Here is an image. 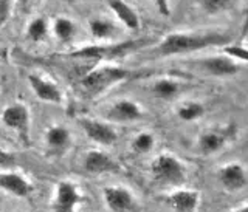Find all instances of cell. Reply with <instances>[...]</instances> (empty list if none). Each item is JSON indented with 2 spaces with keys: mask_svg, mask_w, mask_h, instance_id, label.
<instances>
[{
  "mask_svg": "<svg viewBox=\"0 0 248 212\" xmlns=\"http://www.w3.org/2000/svg\"><path fill=\"white\" fill-rule=\"evenodd\" d=\"M231 36L219 31H191V33H170L158 45V54L174 56V54L192 53L208 46L228 45Z\"/></svg>",
  "mask_w": 248,
  "mask_h": 212,
  "instance_id": "obj_1",
  "label": "cell"
},
{
  "mask_svg": "<svg viewBox=\"0 0 248 212\" xmlns=\"http://www.w3.org/2000/svg\"><path fill=\"white\" fill-rule=\"evenodd\" d=\"M152 39L147 37H140V39H132V41L126 42H116L112 45H89L82 46L72 51L68 56L72 58H81V59H101V61H110L116 58H123L126 54L143 48L146 45H151Z\"/></svg>",
  "mask_w": 248,
  "mask_h": 212,
  "instance_id": "obj_2",
  "label": "cell"
},
{
  "mask_svg": "<svg viewBox=\"0 0 248 212\" xmlns=\"http://www.w3.org/2000/svg\"><path fill=\"white\" fill-rule=\"evenodd\" d=\"M132 72L121 67H112V65H106V67H99L96 70L90 72L87 76L82 79V87L85 91L92 96H96L99 93H103L112 85L118 84L121 81H126L127 77H130Z\"/></svg>",
  "mask_w": 248,
  "mask_h": 212,
  "instance_id": "obj_3",
  "label": "cell"
},
{
  "mask_svg": "<svg viewBox=\"0 0 248 212\" xmlns=\"http://www.w3.org/2000/svg\"><path fill=\"white\" fill-rule=\"evenodd\" d=\"M155 182L161 184L178 186L185 183L186 174L183 164L172 155H160L151 166Z\"/></svg>",
  "mask_w": 248,
  "mask_h": 212,
  "instance_id": "obj_4",
  "label": "cell"
},
{
  "mask_svg": "<svg viewBox=\"0 0 248 212\" xmlns=\"http://www.w3.org/2000/svg\"><path fill=\"white\" fill-rule=\"evenodd\" d=\"M2 121L6 127L17 132L23 144H30V113L25 106L14 104L3 110Z\"/></svg>",
  "mask_w": 248,
  "mask_h": 212,
  "instance_id": "obj_5",
  "label": "cell"
},
{
  "mask_svg": "<svg viewBox=\"0 0 248 212\" xmlns=\"http://www.w3.org/2000/svg\"><path fill=\"white\" fill-rule=\"evenodd\" d=\"M79 124L84 129V132L87 133V136L98 144L110 146L116 141L115 130L110 127V125H107L104 122L95 121V120H81Z\"/></svg>",
  "mask_w": 248,
  "mask_h": 212,
  "instance_id": "obj_6",
  "label": "cell"
},
{
  "mask_svg": "<svg viewBox=\"0 0 248 212\" xmlns=\"http://www.w3.org/2000/svg\"><path fill=\"white\" fill-rule=\"evenodd\" d=\"M200 65L203 67L206 73L213 76H232L240 72V67L236 61L228 56H211L200 61Z\"/></svg>",
  "mask_w": 248,
  "mask_h": 212,
  "instance_id": "obj_7",
  "label": "cell"
},
{
  "mask_svg": "<svg viewBox=\"0 0 248 212\" xmlns=\"http://www.w3.org/2000/svg\"><path fill=\"white\" fill-rule=\"evenodd\" d=\"M28 81H30V85H31V89H33V91L42 101H46V103H54V104L62 103V93L58 89V85H54L53 82L46 81L37 75H30Z\"/></svg>",
  "mask_w": 248,
  "mask_h": 212,
  "instance_id": "obj_8",
  "label": "cell"
},
{
  "mask_svg": "<svg viewBox=\"0 0 248 212\" xmlns=\"http://www.w3.org/2000/svg\"><path fill=\"white\" fill-rule=\"evenodd\" d=\"M84 169L90 174H106V172H118L120 167L110 156L104 152H89L84 160Z\"/></svg>",
  "mask_w": 248,
  "mask_h": 212,
  "instance_id": "obj_9",
  "label": "cell"
},
{
  "mask_svg": "<svg viewBox=\"0 0 248 212\" xmlns=\"http://www.w3.org/2000/svg\"><path fill=\"white\" fill-rule=\"evenodd\" d=\"M79 201H82V197L76 192L73 184H70L67 182H62L58 184L54 211L56 212H73V208Z\"/></svg>",
  "mask_w": 248,
  "mask_h": 212,
  "instance_id": "obj_10",
  "label": "cell"
},
{
  "mask_svg": "<svg viewBox=\"0 0 248 212\" xmlns=\"http://www.w3.org/2000/svg\"><path fill=\"white\" fill-rule=\"evenodd\" d=\"M108 8L115 13L118 20L130 31H137L140 28V17L135 10L124 0H106Z\"/></svg>",
  "mask_w": 248,
  "mask_h": 212,
  "instance_id": "obj_11",
  "label": "cell"
},
{
  "mask_svg": "<svg viewBox=\"0 0 248 212\" xmlns=\"http://www.w3.org/2000/svg\"><path fill=\"white\" fill-rule=\"evenodd\" d=\"M108 116L112 118L115 121H121V122H127V121H135L140 120L143 115L141 108L137 103L134 101H129V99H123L118 101L110 110H108Z\"/></svg>",
  "mask_w": 248,
  "mask_h": 212,
  "instance_id": "obj_12",
  "label": "cell"
},
{
  "mask_svg": "<svg viewBox=\"0 0 248 212\" xmlns=\"http://www.w3.org/2000/svg\"><path fill=\"white\" fill-rule=\"evenodd\" d=\"M220 182L230 191L242 189L247 184L245 170L240 164H228L220 170Z\"/></svg>",
  "mask_w": 248,
  "mask_h": 212,
  "instance_id": "obj_13",
  "label": "cell"
},
{
  "mask_svg": "<svg viewBox=\"0 0 248 212\" xmlns=\"http://www.w3.org/2000/svg\"><path fill=\"white\" fill-rule=\"evenodd\" d=\"M104 197L108 208L115 212H124L132 208V195L129 191L121 187H107L104 191Z\"/></svg>",
  "mask_w": 248,
  "mask_h": 212,
  "instance_id": "obj_14",
  "label": "cell"
},
{
  "mask_svg": "<svg viewBox=\"0 0 248 212\" xmlns=\"http://www.w3.org/2000/svg\"><path fill=\"white\" fill-rule=\"evenodd\" d=\"M0 187L17 197H28L31 184L17 174H0Z\"/></svg>",
  "mask_w": 248,
  "mask_h": 212,
  "instance_id": "obj_15",
  "label": "cell"
},
{
  "mask_svg": "<svg viewBox=\"0 0 248 212\" xmlns=\"http://www.w3.org/2000/svg\"><path fill=\"white\" fill-rule=\"evenodd\" d=\"M225 143H227V136H225V133L216 132V130L205 132L199 139L200 151L205 155L216 153L217 151H220V149L225 146Z\"/></svg>",
  "mask_w": 248,
  "mask_h": 212,
  "instance_id": "obj_16",
  "label": "cell"
},
{
  "mask_svg": "<svg viewBox=\"0 0 248 212\" xmlns=\"http://www.w3.org/2000/svg\"><path fill=\"white\" fill-rule=\"evenodd\" d=\"M199 195L197 192L191 191H180L169 197V203L177 212H192L197 206Z\"/></svg>",
  "mask_w": 248,
  "mask_h": 212,
  "instance_id": "obj_17",
  "label": "cell"
},
{
  "mask_svg": "<svg viewBox=\"0 0 248 212\" xmlns=\"http://www.w3.org/2000/svg\"><path fill=\"white\" fill-rule=\"evenodd\" d=\"M70 143V133L65 127H53L46 132V144L54 151H62Z\"/></svg>",
  "mask_w": 248,
  "mask_h": 212,
  "instance_id": "obj_18",
  "label": "cell"
},
{
  "mask_svg": "<svg viewBox=\"0 0 248 212\" xmlns=\"http://www.w3.org/2000/svg\"><path fill=\"white\" fill-rule=\"evenodd\" d=\"M89 27L92 36L95 39H108L116 33V27L106 19H92Z\"/></svg>",
  "mask_w": 248,
  "mask_h": 212,
  "instance_id": "obj_19",
  "label": "cell"
},
{
  "mask_svg": "<svg viewBox=\"0 0 248 212\" xmlns=\"http://www.w3.org/2000/svg\"><path fill=\"white\" fill-rule=\"evenodd\" d=\"M53 31L61 42H68L76 33L75 22L67 17H58L53 23Z\"/></svg>",
  "mask_w": 248,
  "mask_h": 212,
  "instance_id": "obj_20",
  "label": "cell"
},
{
  "mask_svg": "<svg viewBox=\"0 0 248 212\" xmlns=\"http://www.w3.org/2000/svg\"><path fill=\"white\" fill-rule=\"evenodd\" d=\"M152 90L155 93V96H158L161 99H170L178 93L180 85L172 79H158L152 85Z\"/></svg>",
  "mask_w": 248,
  "mask_h": 212,
  "instance_id": "obj_21",
  "label": "cell"
},
{
  "mask_svg": "<svg viewBox=\"0 0 248 212\" xmlns=\"http://www.w3.org/2000/svg\"><path fill=\"white\" fill-rule=\"evenodd\" d=\"M46 33H48V23L44 17H34L28 23L27 28V36L34 42H41L45 39Z\"/></svg>",
  "mask_w": 248,
  "mask_h": 212,
  "instance_id": "obj_22",
  "label": "cell"
},
{
  "mask_svg": "<svg viewBox=\"0 0 248 212\" xmlns=\"http://www.w3.org/2000/svg\"><path fill=\"white\" fill-rule=\"evenodd\" d=\"M203 106L199 103H186L177 110V115L183 121H194L203 115Z\"/></svg>",
  "mask_w": 248,
  "mask_h": 212,
  "instance_id": "obj_23",
  "label": "cell"
},
{
  "mask_svg": "<svg viewBox=\"0 0 248 212\" xmlns=\"http://www.w3.org/2000/svg\"><path fill=\"white\" fill-rule=\"evenodd\" d=\"M234 0H199V5L202 10L208 14H219L232 5Z\"/></svg>",
  "mask_w": 248,
  "mask_h": 212,
  "instance_id": "obj_24",
  "label": "cell"
},
{
  "mask_svg": "<svg viewBox=\"0 0 248 212\" xmlns=\"http://www.w3.org/2000/svg\"><path fill=\"white\" fill-rule=\"evenodd\" d=\"M154 143L155 141L151 133H140V135L134 139V143H132V149L138 153H146L154 147Z\"/></svg>",
  "mask_w": 248,
  "mask_h": 212,
  "instance_id": "obj_25",
  "label": "cell"
},
{
  "mask_svg": "<svg viewBox=\"0 0 248 212\" xmlns=\"http://www.w3.org/2000/svg\"><path fill=\"white\" fill-rule=\"evenodd\" d=\"M223 53L227 54L228 58H231L232 61H240L242 64L247 62V50L245 46H228L223 45Z\"/></svg>",
  "mask_w": 248,
  "mask_h": 212,
  "instance_id": "obj_26",
  "label": "cell"
},
{
  "mask_svg": "<svg viewBox=\"0 0 248 212\" xmlns=\"http://www.w3.org/2000/svg\"><path fill=\"white\" fill-rule=\"evenodd\" d=\"M11 0H0V28L11 17Z\"/></svg>",
  "mask_w": 248,
  "mask_h": 212,
  "instance_id": "obj_27",
  "label": "cell"
},
{
  "mask_svg": "<svg viewBox=\"0 0 248 212\" xmlns=\"http://www.w3.org/2000/svg\"><path fill=\"white\" fill-rule=\"evenodd\" d=\"M16 166V156L0 147V169H10Z\"/></svg>",
  "mask_w": 248,
  "mask_h": 212,
  "instance_id": "obj_28",
  "label": "cell"
},
{
  "mask_svg": "<svg viewBox=\"0 0 248 212\" xmlns=\"http://www.w3.org/2000/svg\"><path fill=\"white\" fill-rule=\"evenodd\" d=\"M154 3L157 5L158 11H160L161 14H165V15H168V14H169V6H168V0H154Z\"/></svg>",
  "mask_w": 248,
  "mask_h": 212,
  "instance_id": "obj_29",
  "label": "cell"
},
{
  "mask_svg": "<svg viewBox=\"0 0 248 212\" xmlns=\"http://www.w3.org/2000/svg\"><path fill=\"white\" fill-rule=\"evenodd\" d=\"M5 54H6V50L5 48H0V59L5 58Z\"/></svg>",
  "mask_w": 248,
  "mask_h": 212,
  "instance_id": "obj_30",
  "label": "cell"
},
{
  "mask_svg": "<svg viewBox=\"0 0 248 212\" xmlns=\"http://www.w3.org/2000/svg\"><path fill=\"white\" fill-rule=\"evenodd\" d=\"M236 212H248V208L245 206V208H242V209H239V211H236Z\"/></svg>",
  "mask_w": 248,
  "mask_h": 212,
  "instance_id": "obj_31",
  "label": "cell"
},
{
  "mask_svg": "<svg viewBox=\"0 0 248 212\" xmlns=\"http://www.w3.org/2000/svg\"><path fill=\"white\" fill-rule=\"evenodd\" d=\"M19 2H20V3H28L30 0H19Z\"/></svg>",
  "mask_w": 248,
  "mask_h": 212,
  "instance_id": "obj_32",
  "label": "cell"
}]
</instances>
